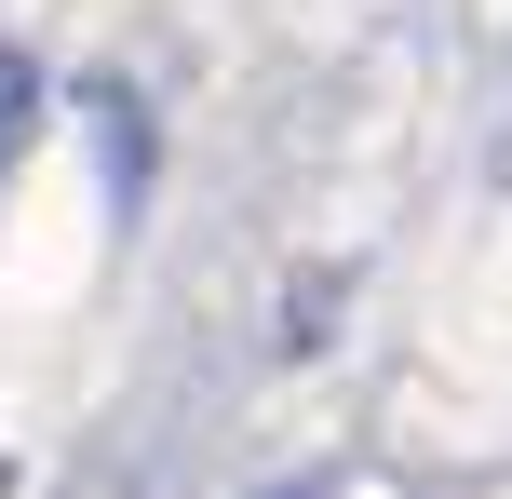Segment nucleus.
I'll list each match as a JSON object with an SVG mask.
<instances>
[{"mask_svg": "<svg viewBox=\"0 0 512 499\" xmlns=\"http://www.w3.org/2000/svg\"><path fill=\"white\" fill-rule=\"evenodd\" d=\"M14 149H27V68L0 54V162H14Z\"/></svg>", "mask_w": 512, "mask_h": 499, "instance_id": "obj_1", "label": "nucleus"}]
</instances>
